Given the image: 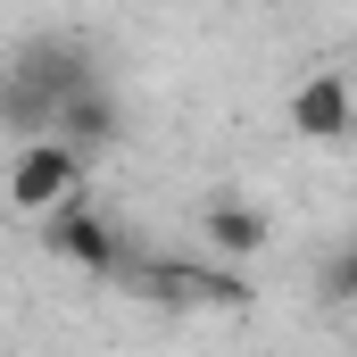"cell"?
Listing matches in <instances>:
<instances>
[{
	"mask_svg": "<svg viewBox=\"0 0 357 357\" xmlns=\"http://www.w3.org/2000/svg\"><path fill=\"white\" fill-rule=\"evenodd\" d=\"M84 84H100V59H91L84 42H75V33H33V42L0 67V125L25 133V142H42L50 116H59Z\"/></svg>",
	"mask_w": 357,
	"mask_h": 357,
	"instance_id": "cell-1",
	"label": "cell"
},
{
	"mask_svg": "<svg viewBox=\"0 0 357 357\" xmlns=\"http://www.w3.org/2000/svg\"><path fill=\"white\" fill-rule=\"evenodd\" d=\"M42 250H50V258H67V266H84V274H125V266H133V250H125L116 216H100L84 191H75L67 208H50V216H42Z\"/></svg>",
	"mask_w": 357,
	"mask_h": 357,
	"instance_id": "cell-2",
	"label": "cell"
},
{
	"mask_svg": "<svg viewBox=\"0 0 357 357\" xmlns=\"http://www.w3.org/2000/svg\"><path fill=\"white\" fill-rule=\"evenodd\" d=\"M84 167H91V158H75L59 133L25 142V150L8 158V208H17V216H50V208H67V199L84 191Z\"/></svg>",
	"mask_w": 357,
	"mask_h": 357,
	"instance_id": "cell-3",
	"label": "cell"
},
{
	"mask_svg": "<svg viewBox=\"0 0 357 357\" xmlns=\"http://www.w3.org/2000/svg\"><path fill=\"white\" fill-rule=\"evenodd\" d=\"M282 116H291L299 142H341V133L357 125V91H349L341 67H316V75L291 84V108H282Z\"/></svg>",
	"mask_w": 357,
	"mask_h": 357,
	"instance_id": "cell-4",
	"label": "cell"
},
{
	"mask_svg": "<svg viewBox=\"0 0 357 357\" xmlns=\"http://www.w3.org/2000/svg\"><path fill=\"white\" fill-rule=\"evenodd\" d=\"M50 133L75 150V158H100V150H116L125 142V100H116V84L100 75V84H84L59 116H50Z\"/></svg>",
	"mask_w": 357,
	"mask_h": 357,
	"instance_id": "cell-5",
	"label": "cell"
},
{
	"mask_svg": "<svg viewBox=\"0 0 357 357\" xmlns=\"http://www.w3.org/2000/svg\"><path fill=\"white\" fill-rule=\"evenodd\" d=\"M199 241H208L225 266H250V258H266L274 225H266V208H250V199H208V208H199Z\"/></svg>",
	"mask_w": 357,
	"mask_h": 357,
	"instance_id": "cell-6",
	"label": "cell"
},
{
	"mask_svg": "<svg viewBox=\"0 0 357 357\" xmlns=\"http://www.w3.org/2000/svg\"><path fill=\"white\" fill-rule=\"evenodd\" d=\"M133 274L150 282V299H208V307H250V282H241V266H142V258H133Z\"/></svg>",
	"mask_w": 357,
	"mask_h": 357,
	"instance_id": "cell-7",
	"label": "cell"
},
{
	"mask_svg": "<svg viewBox=\"0 0 357 357\" xmlns=\"http://www.w3.org/2000/svg\"><path fill=\"white\" fill-rule=\"evenodd\" d=\"M324 291H333V299H349V307H357V250H341V258L324 266Z\"/></svg>",
	"mask_w": 357,
	"mask_h": 357,
	"instance_id": "cell-8",
	"label": "cell"
}]
</instances>
